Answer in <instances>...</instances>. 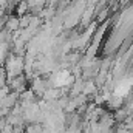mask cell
<instances>
[{
  "label": "cell",
  "instance_id": "1",
  "mask_svg": "<svg viewBox=\"0 0 133 133\" xmlns=\"http://www.w3.org/2000/svg\"><path fill=\"white\" fill-rule=\"evenodd\" d=\"M19 30V17H9L6 22H5V31L8 33H16Z\"/></svg>",
  "mask_w": 133,
  "mask_h": 133
},
{
  "label": "cell",
  "instance_id": "2",
  "mask_svg": "<svg viewBox=\"0 0 133 133\" xmlns=\"http://www.w3.org/2000/svg\"><path fill=\"white\" fill-rule=\"evenodd\" d=\"M28 9H30V8H28L26 0H20L19 5H17V8H16V12H17V16H25Z\"/></svg>",
  "mask_w": 133,
  "mask_h": 133
}]
</instances>
